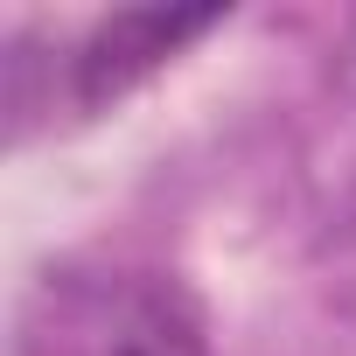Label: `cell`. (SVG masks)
I'll return each instance as SVG.
<instances>
[{"label": "cell", "mask_w": 356, "mask_h": 356, "mask_svg": "<svg viewBox=\"0 0 356 356\" xmlns=\"http://www.w3.org/2000/svg\"><path fill=\"white\" fill-rule=\"evenodd\" d=\"M217 22H224V8H119V15H105V22L77 42V56H70L77 105L98 112V105L126 98L140 77H154L182 42H196V35L217 29Z\"/></svg>", "instance_id": "obj_1"}, {"label": "cell", "mask_w": 356, "mask_h": 356, "mask_svg": "<svg viewBox=\"0 0 356 356\" xmlns=\"http://www.w3.org/2000/svg\"><path fill=\"white\" fill-rule=\"evenodd\" d=\"M84 356H210V321L182 280L126 273L91 300Z\"/></svg>", "instance_id": "obj_2"}]
</instances>
